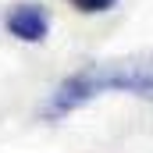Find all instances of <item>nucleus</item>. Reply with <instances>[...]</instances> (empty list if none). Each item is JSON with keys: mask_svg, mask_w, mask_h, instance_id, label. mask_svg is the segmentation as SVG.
<instances>
[{"mask_svg": "<svg viewBox=\"0 0 153 153\" xmlns=\"http://www.w3.org/2000/svg\"><path fill=\"white\" fill-rule=\"evenodd\" d=\"M103 93H132V96H143V100L153 103V53L125 57V61H100V64L78 68L75 75H68L50 93L43 117L57 121V117L85 107L89 100L103 96Z\"/></svg>", "mask_w": 153, "mask_h": 153, "instance_id": "obj_1", "label": "nucleus"}, {"mask_svg": "<svg viewBox=\"0 0 153 153\" xmlns=\"http://www.w3.org/2000/svg\"><path fill=\"white\" fill-rule=\"evenodd\" d=\"M75 11H82V14H103V11H111L117 0H68Z\"/></svg>", "mask_w": 153, "mask_h": 153, "instance_id": "obj_3", "label": "nucleus"}, {"mask_svg": "<svg viewBox=\"0 0 153 153\" xmlns=\"http://www.w3.org/2000/svg\"><path fill=\"white\" fill-rule=\"evenodd\" d=\"M4 25H7L11 36L22 39V43H43L46 32H50V14H46V7H39V4H14V7L7 11Z\"/></svg>", "mask_w": 153, "mask_h": 153, "instance_id": "obj_2", "label": "nucleus"}]
</instances>
